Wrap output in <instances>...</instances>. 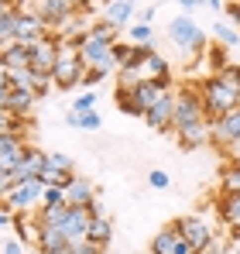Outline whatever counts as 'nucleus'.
<instances>
[{"label": "nucleus", "mask_w": 240, "mask_h": 254, "mask_svg": "<svg viewBox=\"0 0 240 254\" xmlns=\"http://www.w3.org/2000/svg\"><path fill=\"white\" fill-rule=\"evenodd\" d=\"M199 96H202V107H206L209 121H216V117H223V114L240 107V93L230 83H223L220 76H206L199 83Z\"/></svg>", "instance_id": "1"}, {"label": "nucleus", "mask_w": 240, "mask_h": 254, "mask_svg": "<svg viewBox=\"0 0 240 254\" xmlns=\"http://www.w3.org/2000/svg\"><path fill=\"white\" fill-rule=\"evenodd\" d=\"M82 76H86V65H82V59H79L76 42H72V38H62L59 62H55V69H52V86H55V89H72V86L82 83Z\"/></svg>", "instance_id": "2"}, {"label": "nucleus", "mask_w": 240, "mask_h": 254, "mask_svg": "<svg viewBox=\"0 0 240 254\" xmlns=\"http://www.w3.org/2000/svg\"><path fill=\"white\" fill-rule=\"evenodd\" d=\"M199 121H209L206 117V107H202L199 86H192V83L175 86V121H172V134L182 130V127H189V124H199Z\"/></svg>", "instance_id": "3"}, {"label": "nucleus", "mask_w": 240, "mask_h": 254, "mask_svg": "<svg viewBox=\"0 0 240 254\" xmlns=\"http://www.w3.org/2000/svg\"><path fill=\"white\" fill-rule=\"evenodd\" d=\"M41 196H45V186L41 179H28V182H14L7 189V196L0 199V206H7L10 213H35L41 206Z\"/></svg>", "instance_id": "4"}, {"label": "nucleus", "mask_w": 240, "mask_h": 254, "mask_svg": "<svg viewBox=\"0 0 240 254\" xmlns=\"http://www.w3.org/2000/svg\"><path fill=\"white\" fill-rule=\"evenodd\" d=\"M168 42L175 45L179 52H202L206 35H202V28L189 14H182V17H172L168 21Z\"/></svg>", "instance_id": "5"}, {"label": "nucleus", "mask_w": 240, "mask_h": 254, "mask_svg": "<svg viewBox=\"0 0 240 254\" xmlns=\"http://www.w3.org/2000/svg\"><path fill=\"white\" fill-rule=\"evenodd\" d=\"M185 241H189V248L199 254V251H206L213 241H216V230H213V223L209 220H202V216H196V213H189V216H182V220H175L172 223Z\"/></svg>", "instance_id": "6"}, {"label": "nucleus", "mask_w": 240, "mask_h": 254, "mask_svg": "<svg viewBox=\"0 0 240 254\" xmlns=\"http://www.w3.org/2000/svg\"><path fill=\"white\" fill-rule=\"evenodd\" d=\"M31 10L45 21V28H48V31H55V35H59V31H62L76 14H79V10H72L65 0H31Z\"/></svg>", "instance_id": "7"}, {"label": "nucleus", "mask_w": 240, "mask_h": 254, "mask_svg": "<svg viewBox=\"0 0 240 254\" xmlns=\"http://www.w3.org/2000/svg\"><path fill=\"white\" fill-rule=\"evenodd\" d=\"M89 223H93V206H69L65 220H62V234L69 237L72 248H82L86 244V234H89Z\"/></svg>", "instance_id": "8"}, {"label": "nucleus", "mask_w": 240, "mask_h": 254, "mask_svg": "<svg viewBox=\"0 0 240 254\" xmlns=\"http://www.w3.org/2000/svg\"><path fill=\"white\" fill-rule=\"evenodd\" d=\"M59 48H62V38L48 31L38 45H31V69L41 72V76H52V69L59 62Z\"/></svg>", "instance_id": "9"}, {"label": "nucleus", "mask_w": 240, "mask_h": 254, "mask_svg": "<svg viewBox=\"0 0 240 254\" xmlns=\"http://www.w3.org/2000/svg\"><path fill=\"white\" fill-rule=\"evenodd\" d=\"M175 86H172V79H151V83H141L130 89V96H134V107L141 110V117L158 103V100H165L168 93H172Z\"/></svg>", "instance_id": "10"}, {"label": "nucleus", "mask_w": 240, "mask_h": 254, "mask_svg": "<svg viewBox=\"0 0 240 254\" xmlns=\"http://www.w3.org/2000/svg\"><path fill=\"white\" fill-rule=\"evenodd\" d=\"M209 134H213V144L220 151L230 148L234 141H240V107L223 114V117H216V121H209Z\"/></svg>", "instance_id": "11"}, {"label": "nucleus", "mask_w": 240, "mask_h": 254, "mask_svg": "<svg viewBox=\"0 0 240 254\" xmlns=\"http://www.w3.org/2000/svg\"><path fill=\"white\" fill-rule=\"evenodd\" d=\"M31 220H35V213H31ZM35 234H38L35 248H41L45 254H69V251H72L69 237H65L59 227H52V223H41V220H35Z\"/></svg>", "instance_id": "12"}, {"label": "nucleus", "mask_w": 240, "mask_h": 254, "mask_svg": "<svg viewBox=\"0 0 240 254\" xmlns=\"http://www.w3.org/2000/svg\"><path fill=\"white\" fill-rule=\"evenodd\" d=\"M45 35H48V28H45V21H41L38 14L31 10V3H24V0H21V21H17V42H21V45H28V48H31V45H38L41 38H45Z\"/></svg>", "instance_id": "13"}, {"label": "nucleus", "mask_w": 240, "mask_h": 254, "mask_svg": "<svg viewBox=\"0 0 240 254\" xmlns=\"http://www.w3.org/2000/svg\"><path fill=\"white\" fill-rule=\"evenodd\" d=\"M137 76H141V83H151V79H172V65L161 59L158 52L148 45V48H141V59H137Z\"/></svg>", "instance_id": "14"}, {"label": "nucleus", "mask_w": 240, "mask_h": 254, "mask_svg": "<svg viewBox=\"0 0 240 254\" xmlns=\"http://www.w3.org/2000/svg\"><path fill=\"white\" fill-rule=\"evenodd\" d=\"M48 165V151H41V148H31L28 144V151H24V158H21V165L10 172V179L14 182H28V179H38L41 172Z\"/></svg>", "instance_id": "15"}, {"label": "nucleus", "mask_w": 240, "mask_h": 254, "mask_svg": "<svg viewBox=\"0 0 240 254\" xmlns=\"http://www.w3.org/2000/svg\"><path fill=\"white\" fill-rule=\"evenodd\" d=\"M144 121H148L151 130H172V121H175V89L144 114Z\"/></svg>", "instance_id": "16"}, {"label": "nucleus", "mask_w": 240, "mask_h": 254, "mask_svg": "<svg viewBox=\"0 0 240 254\" xmlns=\"http://www.w3.org/2000/svg\"><path fill=\"white\" fill-rule=\"evenodd\" d=\"M175 137H179V144H182L185 151H196V148H202V144H213V134H209V121H199V124L182 127V130H175Z\"/></svg>", "instance_id": "17"}, {"label": "nucleus", "mask_w": 240, "mask_h": 254, "mask_svg": "<svg viewBox=\"0 0 240 254\" xmlns=\"http://www.w3.org/2000/svg\"><path fill=\"white\" fill-rule=\"evenodd\" d=\"M65 203H69V206H93V203H96L93 182L82 179V175H72V182L65 186Z\"/></svg>", "instance_id": "18"}, {"label": "nucleus", "mask_w": 240, "mask_h": 254, "mask_svg": "<svg viewBox=\"0 0 240 254\" xmlns=\"http://www.w3.org/2000/svg\"><path fill=\"white\" fill-rule=\"evenodd\" d=\"M216 216H220V223L230 227V237H240V192L237 196H220L216 199Z\"/></svg>", "instance_id": "19"}, {"label": "nucleus", "mask_w": 240, "mask_h": 254, "mask_svg": "<svg viewBox=\"0 0 240 254\" xmlns=\"http://www.w3.org/2000/svg\"><path fill=\"white\" fill-rule=\"evenodd\" d=\"M134 17V0H107L103 3V21L114 24L117 31H123Z\"/></svg>", "instance_id": "20"}, {"label": "nucleus", "mask_w": 240, "mask_h": 254, "mask_svg": "<svg viewBox=\"0 0 240 254\" xmlns=\"http://www.w3.org/2000/svg\"><path fill=\"white\" fill-rule=\"evenodd\" d=\"M0 62H3L7 72H14V69H31V48L21 45V42L7 45V48L0 52Z\"/></svg>", "instance_id": "21"}, {"label": "nucleus", "mask_w": 240, "mask_h": 254, "mask_svg": "<svg viewBox=\"0 0 240 254\" xmlns=\"http://www.w3.org/2000/svg\"><path fill=\"white\" fill-rule=\"evenodd\" d=\"M38 103V93L31 89H14L10 86V100H7V114L14 117H31V107Z\"/></svg>", "instance_id": "22"}, {"label": "nucleus", "mask_w": 240, "mask_h": 254, "mask_svg": "<svg viewBox=\"0 0 240 254\" xmlns=\"http://www.w3.org/2000/svg\"><path fill=\"white\" fill-rule=\"evenodd\" d=\"M86 241H89V244H96V248L103 251V248H107V244L114 241V223H110V216H93Z\"/></svg>", "instance_id": "23"}, {"label": "nucleus", "mask_w": 240, "mask_h": 254, "mask_svg": "<svg viewBox=\"0 0 240 254\" xmlns=\"http://www.w3.org/2000/svg\"><path fill=\"white\" fill-rule=\"evenodd\" d=\"M179 241H182V234L175 227H165L151 237V254H179Z\"/></svg>", "instance_id": "24"}, {"label": "nucleus", "mask_w": 240, "mask_h": 254, "mask_svg": "<svg viewBox=\"0 0 240 254\" xmlns=\"http://www.w3.org/2000/svg\"><path fill=\"white\" fill-rule=\"evenodd\" d=\"M110 55H114V65H117V69H130V65H137V59H141V48L120 38V42H114Z\"/></svg>", "instance_id": "25"}, {"label": "nucleus", "mask_w": 240, "mask_h": 254, "mask_svg": "<svg viewBox=\"0 0 240 254\" xmlns=\"http://www.w3.org/2000/svg\"><path fill=\"white\" fill-rule=\"evenodd\" d=\"M240 192V165L220 169V196H237Z\"/></svg>", "instance_id": "26"}, {"label": "nucleus", "mask_w": 240, "mask_h": 254, "mask_svg": "<svg viewBox=\"0 0 240 254\" xmlns=\"http://www.w3.org/2000/svg\"><path fill=\"white\" fill-rule=\"evenodd\" d=\"M86 35H89L93 42H103V45H114V42H120V31L114 28V24H107L103 17H100V21H93Z\"/></svg>", "instance_id": "27"}, {"label": "nucleus", "mask_w": 240, "mask_h": 254, "mask_svg": "<svg viewBox=\"0 0 240 254\" xmlns=\"http://www.w3.org/2000/svg\"><path fill=\"white\" fill-rule=\"evenodd\" d=\"M213 35H216V42L223 45V48H234V45H240V28L227 24V21H216V24H213Z\"/></svg>", "instance_id": "28"}, {"label": "nucleus", "mask_w": 240, "mask_h": 254, "mask_svg": "<svg viewBox=\"0 0 240 254\" xmlns=\"http://www.w3.org/2000/svg\"><path fill=\"white\" fill-rule=\"evenodd\" d=\"M72 175H76V172H59V169H48V165H45V172H41L38 179H41V186H55V189H65V186L72 182Z\"/></svg>", "instance_id": "29"}, {"label": "nucleus", "mask_w": 240, "mask_h": 254, "mask_svg": "<svg viewBox=\"0 0 240 254\" xmlns=\"http://www.w3.org/2000/svg\"><path fill=\"white\" fill-rule=\"evenodd\" d=\"M127 42L130 45H137V48H148L151 45V24H130V31H127Z\"/></svg>", "instance_id": "30"}, {"label": "nucleus", "mask_w": 240, "mask_h": 254, "mask_svg": "<svg viewBox=\"0 0 240 254\" xmlns=\"http://www.w3.org/2000/svg\"><path fill=\"white\" fill-rule=\"evenodd\" d=\"M206 59H209V69H213V76H220V72L230 65V62H227V48H223L220 42H216L213 48H209V52H206Z\"/></svg>", "instance_id": "31"}, {"label": "nucleus", "mask_w": 240, "mask_h": 254, "mask_svg": "<svg viewBox=\"0 0 240 254\" xmlns=\"http://www.w3.org/2000/svg\"><path fill=\"white\" fill-rule=\"evenodd\" d=\"M114 100H117V107L127 114V117H141V110L134 107V96H130V89H117L114 93Z\"/></svg>", "instance_id": "32"}, {"label": "nucleus", "mask_w": 240, "mask_h": 254, "mask_svg": "<svg viewBox=\"0 0 240 254\" xmlns=\"http://www.w3.org/2000/svg\"><path fill=\"white\" fill-rule=\"evenodd\" d=\"M41 206H69V203H65V189H55V186H45V196H41Z\"/></svg>", "instance_id": "33"}, {"label": "nucleus", "mask_w": 240, "mask_h": 254, "mask_svg": "<svg viewBox=\"0 0 240 254\" xmlns=\"http://www.w3.org/2000/svg\"><path fill=\"white\" fill-rule=\"evenodd\" d=\"M48 169L72 172V158H69V155H62V151H48Z\"/></svg>", "instance_id": "34"}, {"label": "nucleus", "mask_w": 240, "mask_h": 254, "mask_svg": "<svg viewBox=\"0 0 240 254\" xmlns=\"http://www.w3.org/2000/svg\"><path fill=\"white\" fill-rule=\"evenodd\" d=\"M93 107H96V93H93V89L79 93V96H76V103H72V110H76V114H86V110H93Z\"/></svg>", "instance_id": "35"}, {"label": "nucleus", "mask_w": 240, "mask_h": 254, "mask_svg": "<svg viewBox=\"0 0 240 254\" xmlns=\"http://www.w3.org/2000/svg\"><path fill=\"white\" fill-rule=\"evenodd\" d=\"M100 124H103V121H100V114H96V110H86V114H79V127H82V130H96Z\"/></svg>", "instance_id": "36"}, {"label": "nucleus", "mask_w": 240, "mask_h": 254, "mask_svg": "<svg viewBox=\"0 0 240 254\" xmlns=\"http://www.w3.org/2000/svg\"><path fill=\"white\" fill-rule=\"evenodd\" d=\"M148 182H151L155 189H168V186H172V179H168V172H151V175H148Z\"/></svg>", "instance_id": "37"}, {"label": "nucleus", "mask_w": 240, "mask_h": 254, "mask_svg": "<svg viewBox=\"0 0 240 254\" xmlns=\"http://www.w3.org/2000/svg\"><path fill=\"white\" fill-rule=\"evenodd\" d=\"M223 158H227V165H240V141H234L230 148H223Z\"/></svg>", "instance_id": "38"}, {"label": "nucleus", "mask_w": 240, "mask_h": 254, "mask_svg": "<svg viewBox=\"0 0 240 254\" xmlns=\"http://www.w3.org/2000/svg\"><path fill=\"white\" fill-rule=\"evenodd\" d=\"M103 79H107V72H100V69H86V76H82L86 86H96V83H103Z\"/></svg>", "instance_id": "39"}, {"label": "nucleus", "mask_w": 240, "mask_h": 254, "mask_svg": "<svg viewBox=\"0 0 240 254\" xmlns=\"http://www.w3.org/2000/svg\"><path fill=\"white\" fill-rule=\"evenodd\" d=\"M227 14H230L234 28H240V0H230V3H227Z\"/></svg>", "instance_id": "40"}, {"label": "nucleus", "mask_w": 240, "mask_h": 254, "mask_svg": "<svg viewBox=\"0 0 240 254\" xmlns=\"http://www.w3.org/2000/svg\"><path fill=\"white\" fill-rule=\"evenodd\" d=\"M14 186V179H10V172H0V199L7 196V189Z\"/></svg>", "instance_id": "41"}, {"label": "nucleus", "mask_w": 240, "mask_h": 254, "mask_svg": "<svg viewBox=\"0 0 240 254\" xmlns=\"http://www.w3.org/2000/svg\"><path fill=\"white\" fill-rule=\"evenodd\" d=\"M10 223H14V213L7 210V206H0V230H7Z\"/></svg>", "instance_id": "42"}, {"label": "nucleus", "mask_w": 240, "mask_h": 254, "mask_svg": "<svg viewBox=\"0 0 240 254\" xmlns=\"http://www.w3.org/2000/svg\"><path fill=\"white\" fill-rule=\"evenodd\" d=\"M69 254H103V251H100L96 244H89V241H86L82 248H72V251H69Z\"/></svg>", "instance_id": "43"}, {"label": "nucleus", "mask_w": 240, "mask_h": 254, "mask_svg": "<svg viewBox=\"0 0 240 254\" xmlns=\"http://www.w3.org/2000/svg\"><path fill=\"white\" fill-rule=\"evenodd\" d=\"M65 3H69L72 10H79V14H86V10H89V0H65Z\"/></svg>", "instance_id": "44"}, {"label": "nucleus", "mask_w": 240, "mask_h": 254, "mask_svg": "<svg viewBox=\"0 0 240 254\" xmlns=\"http://www.w3.org/2000/svg\"><path fill=\"white\" fill-rule=\"evenodd\" d=\"M17 3H21V0H0V17H3V14H7V10H14V7H17Z\"/></svg>", "instance_id": "45"}, {"label": "nucleus", "mask_w": 240, "mask_h": 254, "mask_svg": "<svg viewBox=\"0 0 240 254\" xmlns=\"http://www.w3.org/2000/svg\"><path fill=\"white\" fill-rule=\"evenodd\" d=\"M151 17H155V7H144L141 10V24H151Z\"/></svg>", "instance_id": "46"}, {"label": "nucleus", "mask_w": 240, "mask_h": 254, "mask_svg": "<svg viewBox=\"0 0 240 254\" xmlns=\"http://www.w3.org/2000/svg\"><path fill=\"white\" fill-rule=\"evenodd\" d=\"M206 7H213V10H220V7H223V0H206Z\"/></svg>", "instance_id": "47"}, {"label": "nucleus", "mask_w": 240, "mask_h": 254, "mask_svg": "<svg viewBox=\"0 0 240 254\" xmlns=\"http://www.w3.org/2000/svg\"><path fill=\"white\" fill-rule=\"evenodd\" d=\"M196 7H206V0H189V10H196Z\"/></svg>", "instance_id": "48"}, {"label": "nucleus", "mask_w": 240, "mask_h": 254, "mask_svg": "<svg viewBox=\"0 0 240 254\" xmlns=\"http://www.w3.org/2000/svg\"><path fill=\"white\" fill-rule=\"evenodd\" d=\"M28 254H45V251H41V248H31V251H28Z\"/></svg>", "instance_id": "49"}, {"label": "nucleus", "mask_w": 240, "mask_h": 254, "mask_svg": "<svg viewBox=\"0 0 240 254\" xmlns=\"http://www.w3.org/2000/svg\"><path fill=\"white\" fill-rule=\"evenodd\" d=\"M179 3H182V10H189V0H179Z\"/></svg>", "instance_id": "50"}]
</instances>
